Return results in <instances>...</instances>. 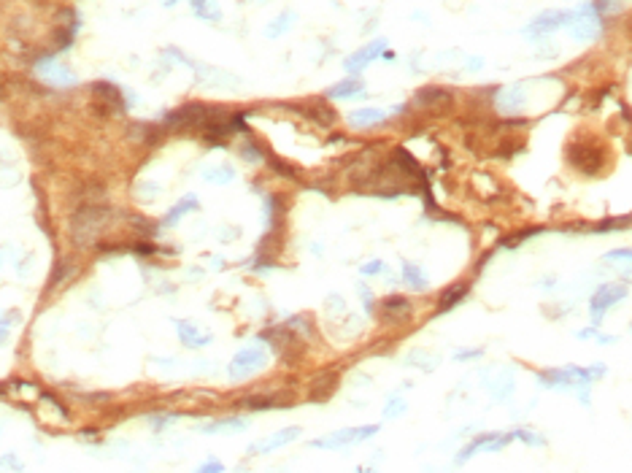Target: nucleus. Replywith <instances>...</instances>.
Returning <instances> with one entry per match:
<instances>
[{"label":"nucleus","mask_w":632,"mask_h":473,"mask_svg":"<svg viewBox=\"0 0 632 473\" xmlns=\"http://www.w3.org/2000/svg\"><path fill=\"white\" fill-rule=\"evenodd\" d=\"M605 376V365L595 363V365H565V368H554L546 374H537V384L551 387V389H570L578 392L584 387H589L592 381Z\"/></svg>","instance_id":"f257e3e1"},{"label":"nucleus","mask_w":632,"mask_h":473,"mask_svg":"<svg viewBox=\"0 0 632 473\" xmlns=\"http://www.w3.org/2000/svg\"><path fill=\"white\" fill-rule=\"evenodd\" d=\"M565 160L581 176H600L605 168V152L598 138H573L565 149Z\"/></svg>","instance_id":"f03ea898"},{"label":"nucleus","mask_w":632,"mask_h":473,"mask_svg":"<svg viewBox=\"0 0 632 473\" xmlns=\"http://www.w3.org/2000/svg\"><path fill=\"white\" fill-rule=\"evenodd\" d=\"M627 298V284L622 282H602L592 295H589V316L592 325H602V316L608 314L613 306H619Z\"/></svg>","instance_id":"7ed1b4c3"},{"label":"nucleus","mask_w":632,"mask_h":473,"mask_svg":"<svg viewBox=\"0 0 632 473\" xmlns=\"http://www.w3.org/2000/svg\"><path fill=\"white\" fill-rule=\"evenodd\" d=\"M265 365H268V351H265V347L252 344V347H244L241 351H235V357L230 360V371L227 374H230L233 381H244V378L259 374Z\"/></svg>","instance_id":"20e7f679"},{"label":"nucleus","mask_w":632,"mask_h":473,"mask_svg":"<svg viewBox=\"0 0 632 473\" xmlns=\"http://www.w3.org/2000/svg\"><path fill=\"white\" fill-rule=\"evenodd\" d=\"M379 433V425H359V427H344L335 433H327L322 438H314L311 446L314 449H346V446H357V443L368 441Z\"/></svg>","instance_id":"39448f33"},{"label":"nucleus","mask_w":632,"mask_h":473,"mask_svg":"<svg viewBox=\"0 0 632 473\" xmlns=\"http://www.w3.org/2000/svg\"><path fill=\"white\" fill-rule=\"evenodd\" d=\"M570 32H573V38L575 41H581V44H589V41H595L598 35H600V14H598V6H581L578 11H575V19L570 22Z\"/></svg>","instance_id":"423d86ee"},{"label":"nucleus","mask_w":632,"mask_h":473,"mask_svg":"<svg viewBox=\"0 0 632 473\" xmlns=\"http://www.w3.org/2000/svg\"><path fill=\"white\" fill-rule=\"evenodd\" d=\"M573 19H575V11H546V14L535 17L524 32L527 35H549L560 28H570Z\"/></svg>","instance_id":"0eeeda50"},{"label":"nucleus","mask_w":632,"mask_h":473,"mask_svg":"<svg viewBox=\"0 0 632 473\" xmlns=\"http://www.w3.org/2000/svg\"><path fill=\"white\" fill-rule=\"evenodd\" d=\"M103 224H106V211L103 209H87L84 214H79L76 222H73V238L79 244H90Z\"/></svg>","instance_id":"6e6552de"},{"label":"nucleus","mask_w":632,"mask_h":473,"mask_svg":"<svg viewBox=\"0 0 632 473\" xmlns=\"http://www.w3.org/2000/svg\"><path fill=\"white\" fill-rule=\"evenodd\" d=\"M384 52H386V41H384V38H376V41L365 44L362 49H357L354 55H348L346 60H344V68H346L348 73H359V70H365L368 65L373 63L376 57H381Z\"/></svg>","instance_id":"1a4fd4ad"},{"label":"nucleus","mask_w":632,"mask_h":473,"mask_svg":"<svg viewBox=\"0 0 632 473\" xmlns=\"http://www.w3.org/2000/svg\"><path fill=\"white\" fill-rule=\"evenodd\" d=\"M297 438H300V427L292 425V427H284V430H279V433H273V436H268V438L254 441L252 446H249V454H270V452L282 449L286 443L297 441Z\"/></svg>","instance_id":"9d476101"},{"label":"nucleus","mask_w":632,"mask_h":473,"mask_svg":"<svg viewBox=\"0 0 632 473\" xmlns=\"http://www.w3.org/2000/svg\"><path fill=\"white\" fill-rule=\"evenodd\" d=\"M602 265L611 268L613 273L622 276V284H632V249L630 247H619V249H611V252L602 254Z\"/></svg>","instance_id":"9b49d317"},{"label":"nucleus","mask_w":632,"mask_h":473,"mask_svg":"<svg viewBox=\"0 0 632 473\" xmlns=\"http://www.w3.org/2000/svg\"><path fill=\"white\" fill-rule=\"evenodd\" d=\"M35 73H38L43 81L55 84V87H70V84H76V73H70V70H68L63 63H57V60H41V63L35 65Z\"/></svg>","instance_id":"f8f14e48"},{"label":"nucleus","mask_w":632,"mask_h":473,"mask_svg":"<svg viewBox=\"0 0 632 473\" xmlns=\"http://www.w3.org/2000/svg\"><path fill=\"white\" fill-rule=\"evenodd\" d=\"M176 330H179V338H181V344L190 349H200V347H208L211 344V333L208 330H203L200 325H195V322H176Z\"/></svg>","instance_id":"ddd939ff"},{"label":"nucleus","mask_w":632,"mask_h":473,"mask_svg":"<svg viewBox=\"0 0 632 473\" xmlns=\"http://www.w3.org/2000/svg\"><path fill=\"white\" fill-rule=\"evenodd\" d=\"M471 292V282H454L451 287H446L438 298V314H446L451 309H457Z\"/></svg>","instance_id":"4468645a"},{"label":"nucleus","mask_w":632,"mask_h":473,"mask_svg":"<svg viewBox=\"0 0 632 473\" xmlns=\"http://www.w3.org/2000/svg\"><path fill=\"white\" fill-rule=\"evenodd\" d=\"M381 311H384L386 319L403 322V319H408V316L413 314V306H411V300L403 298V295H389V298L381 303Z\"/></svg>","instance_id":"2eb2a0df"},{"label":"nucleus","mask_w":632,"mask_h":473,"mask_svg":"<svg viewBox=\"0 0 632 473\" xmlns=\"http://www.w3.org/2000/svg\"><path fill=\"white\" fill-rule=\"evenodd\" d=\"M246 427H249V419L230 416V419H219V422H211V425L200 427V433H206V436H230V433H241Z\"/></svg>","instance_id":"dca6fc26"},{"label":"nucleus","mask_w":632,"mask_h":473,"mask_svg":"<svg viewBox=\"0 0 632 473\" xmlns=\"http://www.w3.org/2000/svg\"><path fill=\"white\" fill-rule=\"evenodd\" d=\"M403 284H406L408 289H413V292L430 289V279H427L424 268L416 265V262H411V260H403Z\"/></svg>","instance_id":"f3484780"},{"label":"nucleus","mask_w":632,"mask_h":473,"mask_svg":"<svg viewBox=\"0 0 632 473\" xmlns=\"http://www.w3.org/2000/svg\"><path fill=\"white\" fill-rule=\"evenodd\" d=\"M386 117H389V114H386L384 108H357V111L348 114V125L362 130V127H373V125L386 122Z\"/></svg>","instance_id":"a211bd4d"},{"label":"nucleus","mask_w":632,"mask_h":473,"mask_svg":"<svg viewBox=\"0 0 632 473\" xmlns=\"http://www.w3.org/2000/svg\"><path fill=\"white\" fill-rule=\"evenodd\" d=\"M197 206H200V203H197V197H195V195H184V197H181V200H179V203H176V206L165 214L162 224H165V227H176V224L181 222V217H184V214H190V211H195Z\"/></svg>","instance_id":"6ab92c4d"},{"label":"nucleus","mask_w":632,"mask_h":473,"mask_svg":"<svg viewBox=\"0 0 632 473\" xmlns=\"http://www.w3.org/2000/svg\"><path fill=\"white\" fill-rule=\"evenodd\" d=\"M359 95H365V84L359 79L338 81L335 87L327 90V97H335V100H348V97H359Z\"/></svg>","instance_id":"aec40b11"},{"label":"nucleus","mask_w":632,"mask_h":473,"mask_svg":"<svg viewBox=\"0 0 632 473\" xmlns=\"http://www.w3.org/2000/svg\"><path fill=\"white\" fill-rule=\"evenodd\" d=\"M630 224L632 217H602L595 224H586V230L589 233H619V230H627Z\"/></svg>","instance_id":"412c9836"},{"label":"nucleus","mask_w":632,"mask_h":473,"mask_svg":"<svg viewBox=\"0 0 632 473\" xmlns=\"http://www.w3.org/2000/svg\"><path fill=\"white\" fill-rule=\"evenodd\" d=\"M416 100H419L422 106H430V108H435V106H441V103H446V106L454 103L451 93H446L441 87H427V90H422V93L416 95Z\"/></svg>","instance_id":"4be33fe9"},{"label":"nucleus","mask_w":632,"mask_h":473,"mask_svg":"<svg viewBox=\"0 0 632 473\" xmlns=\"http://www.w3.org/2000/svg\"><path fill=\"white\" fill-rule=\"evenodd\" d=\"M489 389H492V398L495 400H508L513 395V376H511V371H506V378H503V371H500L497 378L489 384Z\"/></svg>","instance_id":"5701e85b"},{"label":"nucleus","mask_w":632,"mask_h":473,"mask_svg":"<svg viewBox=\"0 0 632 473\" xmlns=\"http://www.w3.org/2000/svg\"><path fill=\"white\" fill-rule=\"evenodd\" d=\"M203 179L211 182V184H230L235 179V171L230 165H211L203 171Z\"/></svg>","instance_id":"b1692460"},{"label":"nucleus","mask_w":632,"mask_h":473,"mask_svg":"<svg viewBox=\"0 0 632 473\" xmlns=\"http://www.w3.org/2000/svg\"><path fill=\"white\" fill-rule=\"evenodd\" d=\"M190 3L200 19H206V22H219L221 19V11L217 8L214 0H190Z\"/></svg>","instance_id":"393cba45"},{"label":"nucleus","mask_w":632,"mask_h":473,"mask_svg":"<svg viewBox=\"0 0 632 473\" xmlns=\"http://www.w3.org/2000/svg\"><path fill=\"white\" fill-rule=\"evenodd\" d=\"M537 233H543V227H527V230H519V233H513V235H506L497 247H500V249H516L519 244L530 241V235H537Z\"/></svg>","instance_id":"a878e982"},{"label":"nucleus","mask_w":632,"mask_h":473,"mask_svg":"<svg viewBox=\"0 0 632 473\" xmlns=\"http://www.w3.org/2000/svg\"><path fill=\"white\" fill-rule=\"evenodd\" d=\"M292 19H295V14H292V11H284L282 17H276V19L265 28V35H268V38H279L282 32H286L292 28Z\"/></svg>","instance_id":"bb28decb"},{"label":"nucleus","mask_w":632,"mask_h":473,"mask_svg":"<svg viewBox=\"0 0 632 473\" xmlns=\"http://www.w3.org/2000/svg\"><path fill=\"white\" fill-rule=\"evenodd\" d=\"M500 106H503L506 111H516V108L522 106V97H519V84H516V87H511V90H506V93H500Z\"/></svg>","instance_id":"cd10ccee"},{"label":"nucleus","mask_w":632,"mask_h":473,"mask_svg":"<svg viewBox=\"0 0 632 473\" xmlns=\"http://www.w3.org/2000/svg\"><path fill=\"white\" fill-rule=\"evenodd\" d=\"M513 438H516V441L530 443V446H540V443H546V438H543V436H537L535 430H513Z\"/></svg>","instance_id":"c85d7f7f"},{"label":"nucleus","mask_w":632,"mask_h":473,"mask_svg":"<svg viewBox=\"0 0 632 473\" xmlns=\"http://www.w3.org/2000/svg\"><path fill=\"white\" fill-rule=\"evenodd\" d=\"M403 411H406V400L403 398H392L386 403V409H384V416L386 419H395V416H403Z\"/></svg>","instance_id":"c756f323"},{"label":"nucleus","mask_w":632,"mask_h":473,"mask_svg":"<svg viewBox=\"0 0 632 473\" xmlns=\"http://www.w3.org/2000/svg\"><path fill=\"white\" fill-rule=\"evenodd\" d=\"M357 292H359V298H362V303H365V311L368 314H373V309H376V300H373V292L368 289V284H357Z\"/></svg>","instance_id":"7c9ffc66"},{"label":"nucleus","mask_w":632,"mask_h":473,"mask_svg":"<svg viewBox=\"0 0 632 473\" xmlns=\"http://www.w3.org/2000/svg\"><path fill=\"white\" fill-rule=\"evenodd\" d=\"M362 276H376V273H384V260H371V262H362Z\"/></svg>","instance_id":"2f4dec72"},{"label":"nucleus","mask_w":632,"mask_h":473,"mask_svg":"<svg viewBox=\"0 0 632 473\" xmlns=\"http://www.w3.org/2000/svg\"><path fill=\"white\" fill-rule=\"evenodd\" d=\"M197 473H224V465H221L219 460L211 457V460H206V463L197 468Z\"/></svg>","instance_id":"473e14b6"},{"label":"nucleus","mask_w":632,"mask_h":473,"mask_svg":"<svg viewBox=\"0 0 632 473\" xmlns=\"http://www.w3.org/2000/svg\"><path fill=\"white\" fill-rule=\"evenodd\" d=\"M598 336H600V327H598V325H589V327L578 330V338H581V341H586V338H589V341H598Z\"/></svg>","instance_id":"72a5a7b5"},{"label":"nucleus","mask_w":632,"mask_h":473,"mask_svg":"<svg viewBox=\"0 0 632 473\" xmlns=\"http://www.w3.org/2000/svg\"><path fill=\"white\" fill-rule=\"evenodd\" d=\"M484 354V349H471V351H457L454 354V360H471V357H481Z\"/></svg>","instance_id":"f704fd0d"},{"label":"nucleus","mask_w":632,"mask_h":473,"mask_svg":"<svg viewBox=\"0 0 632 473\" xmlns=\"http://www.w3.org/2000/svg\"><path fill=\"white\" fill-rule=\"evenodd\" d=\"M241 155L246 160H252V162H257V160H262V155H259V149H254V146H244L241 149Z\"/></svg>","instance_id":"c9c22d12"},{"label":"nucleus","mask_w":632,"mask_h":473,"mask_svg":"<svg viewBox=\"0 0 632 473\" xmlns=\"http://www.w3.org/2000/svg\"><path fill=\"white\" fill-rule=\"evenodd\" d=\"M173 3H179V0H162V6H173Z\"/></svg>","instance_id":"e433bc0d"}]
</instances>
